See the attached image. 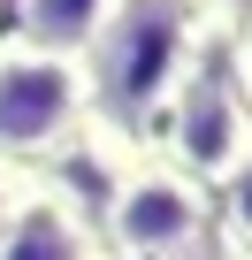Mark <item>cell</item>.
Segmentation results:
<instances>
[{"label":"cell","mask_w":252,"mask_h":260,"mask_svg":"<svg viewBox=\"0 0 252 260\" xmlns=\"http://www.w3.org/2000/svg\"><path fill=\"white\" fill-rule=\"evenodd\" d=\"M214 46V0H115V16L84 46L92 122L122 146H153L146 130L168 115L176 84Z\"/></svg>","instance_id":"obj_1"},{"label":"cell","mask_w":252,"mask_h":260,"mask_svg":"<svg viewBox=\"0 0 252 260\" xmlns=\"http://www.w3.org/2000/svg\"><path fill=\"white\" fill-rule=\"evenodd\" d=\"M99 245L107 260H206L214 252V199L184 184L153 146H130L99 191Z\"/></svg>","instance_id":"obj_2"},{"label":"cell","mask_w":252,"mask_h":260,"mask_svg":"<svg viewBox=\"0 0 252 260\" xmlns=\"http://www.w3.org/2000/svg\"><path fill=\"white\" fill-rule=\"evenodd\" d=\"M92 84L84 61L69 54H39L23 39L0 31V161L8 169H54L92 138Z\"/></svg>","instance_id":"obj_3"},{"label":"cell","mask_w":252,"mask_h":260,"mask_svg":"<svg viewBox=\"0 0 252 260\" xmlns=\"http://www.w3.org/2000/svg\"><path fill=\"white\" fill-rule=\"evenodd\" d=\"M153 153H161L184 184H199L206 199L244 169V153H252V107H244V92L229 84L222 61H199V69L176 84L168 115L153 122Z\"/></svg>","instance_id":"obj_4"},{"label":"cell","mask_w":252,"mask_h":260,"mask_svg":"<svg viewBox=\"0 0 252 260\" xmlns=\"http://www.w3.org/2000/svg\"><path fill=\"white\" fill-rule=\"evenodd\" d=\"M0 260H107V245H99V222L54 176H23L8 222H0Z\"/></svg>","instance_id":"obj_5"},{"label":"cell","mask_w":252,"mask_h":260,"mask_svg":"<svg viewBox=\"0 0 252 260\" xmlns=\"http://www.w3.org/2000/svg\"><path fill=\"white\" fill-rule=\"evenodd\" d=\"M0 8H8V39H23L39 54L84 61V46L99 39V23L115 16V0H0Z\"/></svg>","instance_id":"obj_6"},{"label":"cell","mask_w":252,"mask_h":260,"mask_svg":"<svg viewBox=\"0 0 252 260\" xmlns=\"http://www.w3.org/2000/svg\"><path fill=\"white\" fill-rule=\"evenodd\" d=\"M214 252H222V260H244V252H252V153H244V169L214 191Z\"/></svg>","instance_id":"obj_7"},{"label":"cell","mask_w":252,"mask_h":260,"mask_svg":"<svg viewBox=\"0 0 252 260\" xmlns=\"http://www.w3.org/2000/svg\"><path fill=\"white\" fill-rule=\"evenodd\" d=\"M222 69H229V84L244 92V107H252V8L237 16V31L222 39Z\"/></svg>","instance_id":"obj_8"},{"label":"cell","mask_w":252,"mask_h":260,"mask_svg":"<svg viewBox=\"0 0 252 260\" xmlns=\"http://www.w3.org/2000/svg\"><path fill=\"white\" fill-rule=\"evenodd\" d=\"M23 176H31V169H8V161H0V222H8V207H16V191H23Z\"/></svg>","instance_id":"obj_9"},{"label":"cell","mask_w":252,"mask_h":260,"mask_svg":"<svg viewBox=\"0 0 252 260\" xmlns=\"http://www.w3.org/2000/svg\"><path fill=\"white\" fill-rule=\"evenodd\" d=\"M244 260H252V252H244Z\"/></svg>","instance_id":"obj_10"}]
</instances>
